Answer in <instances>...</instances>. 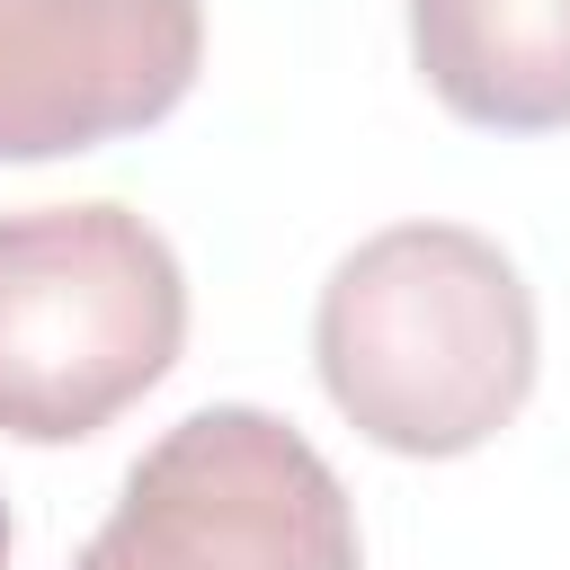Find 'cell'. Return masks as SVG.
Here are the masks:
<instances>
[{
	"mask_svg": "<svg viewBox=\"0 0 570 570\" xmlns=\"http://www.w3.org/2000/svg\"><path fill=\"white\" fill-rule=\"evenodd\" d=\"M330 410L410 463L481 454L534 392L543 330L517 258L472 223H392L356 240L312 303Z\"/></svg>",
	"mask_w": 570,
	"mask_h": 570,
	"instance_id": "cell-1",
	"label": "cell"
},
{
	"mask_svg": "<svg viewBox=\"0 0 570 570\" xmlns=\"http://www.w3.org/2000/svg\"><path fill=\"white\" fill-rule=\"evenodd\" d=\"M0 570H9V499H0Z\"/></svg>",
	"mask_w": 570,
	"mask_h": 570,
	"instance_id": "cell-6",
	"label": "cell"
},
{
	"mask_svg": "<svg viewBox=\"0 0 570 570\" xmlns=\"http://www.w3.org/2000/svg\"><path fill=\"white\" fill-rule=\"evenodd\" d=\"M187 347L178 249L134 205L0 214V436L80 445Z\"/></svg>",
	"mask_w": 570,
	"mask_h": 570,
	"instance_id": "cell-2",
	"label": "cell"
},
{
	"mask_svg": "<svg viewBox=\"0 0 570 570\" xmlns=\"http://www.w3.org/2000/svg\"><path fill=\"white\" fill-rule=\"evenodd\" d=\"M410 62L454 125H570V0H410Z\"/></svg>",
	"mask_w": 570,
	"mask_h": 570,
	"instance_id": "cell-5",
	"label": "cell"
},
{
	"mask_svg": "<svg viewBox=\"0 0 570 570\" xmlns=\"http://www.w3.org/2000/svg\"><path fill=\"white\" fill-rule=\"evenodd\" d=\"M71 570H365V543L347 481L294 419L214 401L142 445Z\"/></svg>",
	"mask_w": 570,
	"mask_h": 570,
	"instance_id": "cell-3",
	"label": "cell"
},
{
	"mask_svg": "<svg viewBox=\"0 0 570 570\" xmlns=\"http://www.w3.org/2000/svg\"><path fill=\"white\" fill-rule=\"evenodd\" d=\"M205 71V0H0V160L151 134Z\"/></svg>",
	"mask_w": 570,
	"mask_h": 570,
	"instance_id": "cell-4",
	"label": "cell"
}]
</instances>
